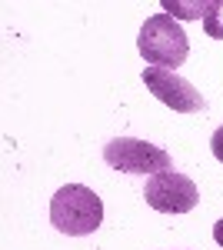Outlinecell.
I'll list each match as a JSON object with an SVG mask.
<instances>
[{"label": "cell", "instance_id": "cell-1", "mask_svg": "<svg viewBox=\"0 0 223 250\" xmlns=\"http://www.w3.org/2000/svg\"><path fill=\"white\" fill-rule=\"evenodd\" d=\"M50 224L67 237H87L103 224V200L83 184H67L50 200Z\"/></svg>", "mask_w": 223, "mask_h": 250}, {"label": "cell", "instance_id": "cell-2", "mask_svg": "<svg viewBox=\"0 0 223 250\" xmlns=\"http://www.w3.org/2000/svg\"><path fill=\"white\" fill-rule=\"evenodd\" d=\"M137 47H140V57L150 67H163V70H177L190 57V37L170 14H153L140 27Z\"/></svg>", "mask_w": 223, "mask_h": 250}, {"label": "cell", "instance_id": "cell-3", "mask_svg": "<svg viewBox=\"0 0 223 250\" xmlns=\"http://www.w3.org/2000/svg\"><path fill=\"white\" fill-rule=\"evenodd\" d=\"M103 160L113 170H123V173H150L153 177V173L173 170V157L163 147L137 140V137H113L103 147Z\"/></svg>", "mask_w": 223, "mask_h": 250}, {"label": "cell", "instance_id": "cell-4", "mask_svg": "<svg viewBox=\"0 0 223 250\" xmlns=\"http://www.w3.org/2000/svg\"><path fill=\"white\" fill-rule=\"evenodd\" d=\"M143 197L153 210L160 213H190L197 204H200V190L197 184L180 170H163L153 173L143 187Z\"/></svg>", "mask_w": 223, "mask_h": 250}, {"label": "cell", "instance_id": "cell-5", "mask_svg": "<svg viewBox=\"0 0 223 250\" xmlns=\"http://www.w3.org/2000/svg\"><path fill=\"white\" fill-rule=\"evenodd\" d=\"M143 83L147 90L160 104H167L173 114H203L206 110V97L190 83L183 80L177 70H163V67H147L143 70Z\"/></svg>", "mask_w": 223, "mask_h": 250}, {"label": "cell", "instance_id": "cell-6", "mask_svg": "<svg viewBox=\"0 0 223 250\" xmlns=\"http://www.w3.org/2000/svg\"><path fill=\"white\" fill-rule=\"evenodd\" d=\"M163 10H167L173 20H203V10H206V0H190V3H183V0H163L160 3Z\"/></svg>", "mask_w": 223, "mask_h": 250}, {"label": "cell", "instance_id": "cell-7", "mask_svg": "<svg viewBox=\"0 0 223 250\" xmlns=\"http://www.w3.org/2000/svg\"><path fill=\"white\" fill-rule=\"evenodd\" d=\"M203 30H206V37L223 40V0H206V10H203Z\"/></svg>", "mask_w": 223, "mask_h": 250}, {"label": "cell", "instance_id": "cell-8", "mask_svg": "<svg viewBox=\"0 0 223 250\" xmlns=\"http://www.w3.org/2000/svg\"><path fill=\"white\" fill-rule=\"evenodd\" d=\"M210 150H213V157L223 164V127L213 130V137H210Z\"/></svg>", "mask_w": 223, "mask_h": 250}, {"label": "cell", "instance_id": "cell-9", "mask_svg": "<svg viewBox=\"0 0 223 250\" xmlns=\"http://www.w3.org/2000/svg\"><path fill=\"white\" fill-rule=\"evenodd\" d=\"M213 240L223 247V220H217V224H213Z\"/></svg>", "mask_w": 223, "mask_h": 250}]
</instances>
